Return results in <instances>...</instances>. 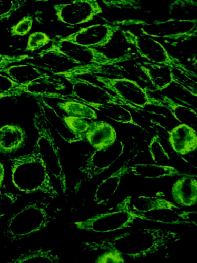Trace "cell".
Returning <instances> with one entry per match:
<instances>
[{
    "label": "cell",
    "instance_id": "13",
    "mask_svg": "<svg viewBox=\"0 0 197 263\" xmlns=\"http://www.w3.org/2000/svg\"><path fill=\"white\" fill-rule=\"evenodd\" d=\"M38 57L45 69L55 76H61L82 65L63 51L53 40L51 46L41 51Z\"/></svg>",
    "mask_w": 197,
    "mask_h": 263
},
{
    "label": "cell",
    "instance_id": "11",
    "mask_svg": "<svg viewBox=\"0 0 197 263\" xmlns=\"http://www.w3.org/2000/svg\"><path fill=\"white\" fill-rule=\"evenodd\" d=\"M120 28L117 25L96 24L83 28L60 40L85 47H102L110 42Z\"/></svg>",
    "mask_w": 197,
    "mask_h": 263
},
{
    "label": "cell",
    "instance_id": "23",
    "mask_svg": "<svg viewBox=\"0 0 197 263\" xmlns=\"http://www.w3.org/2000/svg\"><path fill=\"white\" fill-rule=\"evenodd\" d=\"M18 84L29 83L47 74L35 65L30 63L21 64L8 66L1 71Z\"/></svg>",
    "mask_w": 197,
    "mask_h": 263
},
{
    "label": "cell",
    "instance_id": "6",
    "mask_svg": "<svg viewBox=\"0 0 197 263\" xmlns=\"http://www.w3.org/2000/svg\"><path fill=\"white\" fill-rule=\"evenodd\" d=\"M122 34L126 41L135 47L140 56L148 62L167 66L188 77L193 76L192 71L178 59L170 55L153 37L144 34L135 35L128 30H122Z\"/></svg>",
    "mask_w": 197,
    "mask_h": 263
},
{
    "label": "cell",
    "instance_id": "17",
    "mask_svg": "<svg viewBox=\"0 0 197 263\" xmlns=\"http://www.w3.org/2000/svg\"><path fill=\"white\" fill-rule=\"evenodd\" d=\"M129 165H124L100 182L93 196V201L97 206H106L116 193L122 178L128 174Z\"/></svg>",
    "mask_w": 197,
    "mask_h": 263
},
{
    "label": "cell",
    "instance_id": "24",
    "mask_svg": "<svg viewBox=\"0 0 197 263\" xmlns=\"http://www.w3.org/2000/svg\"><path fill=\"white\" fill-rule=\"evenodd\" d=\"M164 107L169 109L175 118L182 124L191 127L196 125L197 116L196 111L183 105L176 103L167 96L161 99Z\"/></svg>",
    "mask_w": 197,
    "mask_h": 263
},
{
    "label": "cell",
    "instance_id": "22",
    "mask_svg": "<svg viewBox=\"0 0 197 263\" xmlns=\"http://www.w3.org/2000/svg\"><path fill=\"white\" fill-rule=\"evenodd\" d=\"M130 206L134 213H146L153 210L162 209H180L165 199L156 196H140L130 199Z\"/></svg>",
    "mask_w": 197,
    "mask_h": 263
},
{
    "label": "cell",
    "instance_id": "35",
    "mask_svg": "<svg viewBox=\"0 0 197 263\" xmlns=\"http://www.w3.org/2000/svg\"><path fill=\"white\" fill-rule=\"evenodd\" d=\"M28 55H8L0 53V72L10 64L30 58Z\"/></svg>",
    "mask_w": 197,
    "mask_h": 263
},
{
    "label": "cell",
    "instance_id": "12",
    "mask_svg": "<svg viewBox=\"0 0 197 263\" xmlns=\"http://www.w3.org/2000/svg\"><path fill=\"white\" fill-rule=\"evenodd\" d=\"M53 40L63 51L82 65L111 66L128 60L127 56L110 58L93 47L80 46L60 40Z\"/></svg>",
    "mask_w": 197,
    "mask_h": 263
},
{
    "label": "cell",
    "instance_id": "36",
    "mask_svg": "<svg viewBox=\"0 0 197 263\" xmlns=\"http://www.w3.org/2000/svg\"><path fill=\"white\" fill-rule=\"evenodd\" d=\"M95 262L97 263L123 262L121 257L117 253L111 251H105L97 257Z\"/></svg>",
    "mask_w": 197,
    "mask_h": 263
},
{
    "label": "cell",
    "instance_id": "37",
    "mask_svg": "<svg viewBox=\"0 0 197 263\" xmlns=\"http://www.w3.org/2000/svg\"><path fill=\"white\" fill-rule=\"evenodd\" d=\"M18 84L8 76L0 74V99Z\"/></svg>",
    "mask_w": 197,
    "mask_h": 263
},
{
    "label": "cell",
    "instance_id": "16",
    "mask_svg": "<svg viewBox=\"0 0 197 263\" xmlns=\"http://www.w3.org/2000/svg\"><path fill=\"white\" fill-rule=\"evenodd\" d=\"M171 194L174 201L182 206H191L197 201L196 175L186 174L172 185Z\"/></svg>",
    "mask_w": 197,
    "mask_h": 263
},
{
    "label": "cell",
    "instance_id": "15",
    "mask_svg": "<svg viewBox=\"0 0 197 263\" xmlns=\"http://www.w3.org/2000/svg\"><path fill=\"white\" fill-rule=\"evenodd\" d=\"M169 140L173 149L181 155L195 151L197 147L196 132L185 124H181L169 132Z\"/></svg>",
    "mask_w": 197,
    "mask_h": 263
},
{
    "label": "cell",
    "instance_id": "29",
    "mask_svg": "<svg viewBox=\"0 0 197 263\" xmlns=\"http://www.w3.org/2000/svg\"><path fill=\"white\" fill-rule=\"evenodd\" d=\"M27 0H0V21L9 18L16 11L24 7Z\"/></svg>",
    "mask_w": 197,
    "mask_h": 263
},
{
    "label": "cell",
    "instance_id": "28",
    "mask_svg": "<svg viewBox=\"0 0 197 263\" xmlns=\"http://www.w3.org/2000/svg\"><path fill=\"white\" fill-rule=\"evenodd\" d=\"M63 120L69 129L82 140L85 138V133L91 126V121L89 122L83 118L68 115L64 116Z\"/></svg>",
    "mask_w": 197,
    "mask_h": 263
},
{
    "label": "cell",
    "instance_id": "34",
    "mask_svg": "<svg viewBox=\"0 0 197 263\" xmlns=\"http://www.w3.org/2000/svg\"><path fill=\"white\" fill-rule=\"evenodd\" d=\"M20 196L17 194L0 192V219L6 215L8 208L15 203Z\"/></svg>",
    "mask_w": 197,
    "mask_h": 263
},
{
    "label": "cell",
    "instance_id": "8",
    "mask_svg": "<svg viewBox=\"0 0 197 263\" xmlns=\"http://www.w3.org/2000/svg\"><path fill=\"white\" fill-rule=\"evenodd\" d=\"M72 85V91L68 95L69 100L76 101L91 107L109 103L130 106L115 95L100 86L78 77H64Z\"/></svg>",
    "mask_w": 197,
    "mask_h": 263
},
{
    "label": "cell",
    "instance_id": "39",
    "mask_svg": "<svg viewBox=\"0 0 197 263\" xmlns=\"http://www.w3.org/2000/svg\"><path fill=\"white\" fill-rule=\"evenodd\" d=\"M4 176V168L3 164L0 163V190L1 189L2 183Z\"/></svg>",
    "mask_w": 197,
    "mask_h": 263
},
{
    "label": "cell",
    "instance_id": "26",
    "mask_svg": "<svg viewBox=\"0 0 197 263\" xmlns=\"http://www.w3.org/2000/svg\"><path fill=\"white\" fill-rule=\"evenodd\" d=\"M123 106L117 103H109L94 106L93 108L115 121L136 124L130 112Z\"/></svg>",
    "mask_w": 197,
    "mask_h": 263
},
{
    "label": "cell",
    "instance_id": "5",
    "mask_svg": "<svg viewBox=\"0 0 197 263\" xmlns=\"http://www.w3.org/2000/svg\"><path fill=\"white\" fill-rule=\"evenodd\" d=\"M131 198L128 196L124 198L117 204L114 211L97 214L76 221L74 224L78 229L97 233L116 231L130 227L137 219L130 206Z\"/></svg>",
    "mask_w": 197,
    "mask_h": 263
},
{
    "label": "cell",
    "instance_id": "19",
    "mask_svg": "<svg viewBox=\"0 0 197 263\" xmlns=\"http://www.w3.org/2000/svg\"><path fill=\"white\" fill-rule=\"evenodd\" d=\"M160 28L156 27V32L148 36L177 39L186 36H191L192 33H196V22L189 20H172L159 22Z\"/></svg>",
    "mask_w": 197,
    "mask_h": 263
},
{
    "label": "cell",
    "instance_id": "18",
    "mask_svg": "<svg viewBox=\"0 0 197 263\" xmlns=\"http://www.w3.org/2000/svg\"><path fill=\"white\" fill-rule=\"evenodd\" d=\"M137 65L157 90L167 88L174 80L173 70L167 66L148 61H144Z\"/></svg>",
    "mask_w": 197,
    "mask_h": 263
},
{
    "label": "cell",
    "instance_id": "2",
    "mask_svg": "<svg viewBox=\"0 0 197 263\" xmlns=\"http://www.w3.org/2000/svg\"><path fill=\"white\" fill-rule=\"evenodd\" d=\"M47 196L29 201L4 224L0 234V247L18 242L52 224L57 216L50 212L52 201Z\"/></svg>",
    "mask_w": 197,
    "mask_h": 263
},
{
    "label": "cell",
    "instance_id": "31",
    "mask_svg": "<svg viewBox=\"0 0 197 263\" xmlns=\"http://www.w3.org/2000/svg\"><path fill=\"white\" fill-rule=\"evenodd\" d=\"M149 150L154 162L157 164L162 165L163 159L168 160V155L164 149L159 141L157 136L154 137L149 146Z\"/></svg>",
    "mask_w": 197,
    "mask_h": 263
},
{
    "label": "cell",
    "instance_id": "21",
    "mask_svg": "<svg viewBox=\"0 0 197 263\" xmlns=\"http://www.w3.org/2000/svg\"><path fill=\"white\" fill-rule=\"evenodd\" d=\"M132 173L144 178L155 179L166 176H183L187 174L180 172L176 168L157 164L138 163L128 167V174Z\"/></svg>",
    "mask_w": 197,
    "mask_h": 263
},
{
    "label": "cell",
    "instance_id": "10",
    "mask_svg": "<svg viewBox=\"0 0 197 263\" xmlns=\"http://www.w3.org/2000/svg\"><path fill=\"white\" fill-rule=\"evenodd\" d=\"M53 7L58 20L70 25L88 22L102 12L97 0H73L54 5Z\"/></svg>",
    "mask_w": 197,
    "mask_h": 263
},
{
    "label": "cell",
    "instance_id": "7",
    "mask_svg": "<svg viewBox=\"0 0 197 263\" xmlns=\"http://www.w3.org/2000/svg\"><path fill=\"white\" fill-rule=\"evenodd\" d=\"M93 77L103 84L104 88L112 91L136 111L148 105L164 107L161 99L151 96L133 80L127 78H108L97 74H94Z\"/></svg>",
    "mask_w": 197,
    "mask_h": 263
},
{
    "label": "cell",
    "instance_id": "27",
    "mask_svg": "<svg viewBox=\"0 0 197 263\" xmlns=\"http://www.w3.org/2000/svg\"><path fill=\"white\" fill-rule=\"evenodd\" d=\"M57 105L68 116L83 118L88 120L97 118L95 111L90 106L76 101L67 100L59 102Z\"/></svg>",
    "mask_w": 197,
    "mask_h": 263
},
{
    "label": "cell",
    "instance_id": "1",
    "mask_svg": "<svg viewBox=\"0 0 197 263\" xmlns=\"http://www.w3.org/2000/svg\"><path fill=\"white\" fill-rule=\"evenodd\" d=\"M184 234L161 228H141L102 240L81 242L79 245L89 252L113 251L126 262L164 252Z\"/></svg>",
    "mask_w": 197,
    "mask_h": 263
},
{
    "label": "cell",
    "instance_id": "9",
    "mask_svg": "<svg viewBox=\"0 0 197 263\" xmlns=\"http://www.w3.org/2000/svg\"><path fill=\"white\" fill-rule=\"evenodd\" d=\"M66 88L64 82L55 75L48 73L25 84H18L1 98L15 97L26 93L35 96L45 97L69 100L68 95L60 92Z\"/></svg>",
    "mask_w": 197,
    "mask_h": 263
},
{
    "label": "cell",
    "instance_id": "14",
    "mask_svg": "<svg viewBox=\"0 0 197 263\" xmlns=\"http://www.w3.org/2000/svg\"><path fill=\"white\" fill-rule=\"evenodd\" d=\"M84 136L95 150L108 148L114 143L117 138L114 128L102 121H92L91 127Z\"/></svg>",
    "mask_w": 197,
    "mask_h": 263
},
{
    "label": "cell",
    "instance_id": "38",
    "mask_svg": "<svg viewBox=\"0 0 197 263\" xmlns=\"http://www.w3.org/2000/svg\"><path fill=\"white\" fill-rule=\"evenodd\" d=\"M196 0H175L172 4V6H176L180 7L187 6H196Z\"/></svg>",
    "mask_w": 197,
    "mask_h": 263
},
{
    "label": "cell",
    "instance_id": "33",
    "mask_svg": "<svg viewBox=\"0 0 197 263\" xmlns=\"http://www.w3.org/2000/svg\"><path fill=\"white\" fill-rule=\"evenodd\" d=\"M33 18L27 16L23 17L16 24L11 28L10 33L12 36H23L27 34L31 29Z\"/></svg>",
    "mask_w": 197,
    "mask_h": 263
},
{
    "label": "cell",
    "instance_id": "3",
    "mask_svg": "<svg viewBox=\"0 0 197 263\" xmlns=\"http://www.w3.org/2000/svg\"><path fill=\"white\" fill-rule=\"evenodd\" d=\"M9 161L12 181L19 191L25 194L41 193L53 200L59 196L50 174L34 150L28 154L11 158Z\"/></svg>",
    "mask_w": 197,
    "mask_h": 263
},
{
    "label": "cell",
    "instance_id": "25",
    "mask_svg": "<svg viewBox=\"0 0 197 263\" xmlns=\"http://www.w3.org/2000/svg\"><path fill=\"white\" fill-rule=\"evenodd\" d=\"M27 262L57 263L60 262V257L51 250L38 248L22 253L16 258L9 261L12 263Z\"/></svg>",
    "mask_w": 197,
    "mask_h": 263
},
{
    "label": "cell",
    "instance_id": "32",
    "mask_svg": "<svg viewBox=\"0 0 197 263\" xmlns=\"http://www.w3.org/2000/svg\"><path fill=\"white\" fill-rule=\"evenodd\" d=\"M109 8L141 10L142 3L141 0H99Z\"/></svg>",
    "mask_w": 197,
    "mask_h": 263
},
{
    "label": "cell",
    "instance_id": "20",
    "mask_svg": "<svg viewBox=\"0 0 197 263\" xmlns=\"http://www.w3.org/2000/svg\"><path fill=\"white\" fill-rule=\"evenodd\" d=\"M26 133L17 125H5L0 128V152L11 153L17 151L24 144Z\"/></svg>",
    "mask_w": 197,
    "mask_h": 263
},
{
    "label": "cell",
    "instance_id": "30",
    "mask_svg": "<svg viewBox=\"0 0 197 263\" xmlns=\"http://www.w3.org/2000/svg\"><path fill=\"white\" fill-rule=\"evenodd\" d=\"M51 41V39L45 33L34 32L28 38L26 51H34L38 50Z\"/></svg>",
    "mask_w": 197,
    "mask_h": 263
},
{
    "label": "cell",
    "instance_id": "40",
    "mask_svg": "<svg viewBox=\"0 0 197 263\" xmlns=\"http://www.w3.org/2000/svg\"><path fill=\"white\" fill-rule=\"evenodd\" d=\"M37 1H43V2H45V1H47L48 0H37Z\"/></svg>",
    "mask_w": 197,
    "mask_h": 263
},
{
    "label": "cell",
    "instance_id": "4",
    "mask_svg": "<svg viewBox=\"0 0 197 263\" xmlns=\"http://www.w3.org/2000/svg\"><path fill=\"white\" fill-rule=\"evenodd\" d=\"M33 124L38 133L33 150L42 159L47 171L58 180L63 194L67 190L65 175L61 161L58 146L50 128V122L44 110H37Z\"/></svg>",
    "mask_w": 197,
    "mask_h": 263
}]
</instances>
